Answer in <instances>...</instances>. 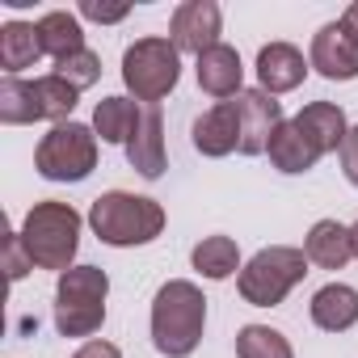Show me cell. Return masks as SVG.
Here are the masks:
<instances>
[{
    "instance_id": "obj_1",
    "label": "cell",
    "mask_w": 358,
    "mask_h": 358,
    "mask_svg": "<svg viewBox=\"0 0 358 358\" xmlns=\"http://www.w3.org/2000/svg\"><path fill=\"white\" fill-rule=\"evenodd\" d=\"M207 329V295L190 278H169L152 299V345L164 358H190Z\"/></svg>"
},
{
    "instance_id": "obj_2",
    "label": "cell",
    "mask_w": 358,
    "mask_h": 358,
    "mask_svg": "<svg viewBox=\"0 0 358 358\" xmlns=\"http://www.w3.org/2000/svg\"><path fill=\"white\" fill-rule=\"evenodd\" d=\"M89 228L101 245H114V249L152 245L164 232V207L156 199H143V194L106 190L89 207Z\"/></svg>"
},
{
    "instance_id": "obj_3",
    "label": "cell",
    "mask_w": 358,
    "mask_h": 358,
    "mask_svg": "<svg viewBox=\"0 0 358 358\" xmlns=\"http://www.w3.org/2000/svg\"><path fill=\"white\" fill-rule=\"evenodd\" d=\"M22 245L30 249L38 270H72V257L80 249V211L72 203H34L22 220Z\"/></svg>"
},
{
    "instance_id": "obj_4",
    "label": "cell",
    "mask_w": 358,
    "mask_h": 358,
    "mask_svg": "<svg viewBox=\"0 0 358 358\" xmlns=\"http://www.w3.org/2000/svg\"><path fill=\"white\" fill-rule=\"evenodd\" d=\"M110 274L101 266H72L55 282V329L64 337H93L106 324Z\"/></svg>"
},
{
    "instance_id": "obj_5",
    "label": "cell",
    "mask_w": 358,
    "mask_h": 358,
    "mask_svg": "<svg viewBox=\"0 0 358 358\" xmlns=\"http://www.w3.org/2000/svg\"><path fill=\"white\" fill-rule=\"evenodd\" d=\"M308 274V253L291 249V245H270L262 253H253L236 278L241 299L253 308H278Z\"/></svg>"
},
{
    "instance_id": "obj_6",
    "label": "cell",
    "mask_w": 358,
    "mask_h": 358,
    "mask_svg": "<svg viewBox=\"0 0 358 358\" xmlns=\"http://www.w3.org/2000/svg\"><path fill=\"white\" fill-rule=\"evenodd\" d=\"M182 80V51L169 38H139L122 51V85L135 101H164Z\"/></svg>"
},
{
    "instance_id": "obj_7",
    "label": "cell",
    "mask_w": 358,
    "mask_h": 358,
    "mask_svg": "<svg viewBox=\"0 0 358 358\" xmlns=\"http://www.w3.org/2000/svg\"><path fill=\"white\" fill-rule=\"evenodd\" d=\"M34 169L47 182H85L97 169V131L85 122H59L38 139Z\"/></svg>"
},
{
    "instance_id": "obj_8",
    "label": "cell",
    "mask_w": 358,
    "mask_h": 358,
    "mask_svg": "<svg viewBox=\"0 0 358 358\" xmlns=\"http://www.w3.org/2000/svg\"><path fill=\"white\" fill-rule=\"evenodd\" d=\"M220 30H224V13H220L215 0H186V5L173 9L169 43H173L177 51L203 55V51L220 47Z\"/></svg>"
},
{
    "instance_id": "obj_9",
    "label": "cell",
    "mask_w": 358,
    "mask_h": 358,
    "mask_svg": "<svg viewBox=\"0 0 358 358\" xmlns=\"http://www.w3.org/2000/svg\"><path fill=\"white\" fill-rule=\"evenodd\" d=\"M236 114H241V156H262L270 152L274 131L287 122L282 106L266 93V89H245L236 97Z\"/></svg>"
},
{
    "instance_id": "obj_10",
    "label": "cell",
    "mask_w": 358,
    "mask_h": 358,
    "mask_svg": "<svg viewBox=\"0 0 358 358\" xmlns=\"http://www.w3.org/2000/svg\"><path fill=\"white\" fill-rule=\"evenodd\" d=\"M308 64L324 80H354L358 76V38L341 22H329V26L316 30L312 51H308Z\"/></svg>"
},
{
    "instance_id": "obj_11",
    "label": "cell",
    "mask_w": 358,
    "mask_h": 358,
    "mask_svg": "<svg viewBox=\"0 0 358 358\" xmlns=\"http://www.w3.org/2000/svg\"><path fill=\"white\" fill-rule=\"evenodd\" d=\"M308 68H312V64H308L303 51L291 47V43H270V47L257 51V80H262V89H266L270 97L299 89L303 76H308Z\"/></svg>"
},
{
    "instance_id": "obj_12",
    "label": "cell",
    "mask_w": 358,
    "mask_h": 358,
    "mask_svg": "<svg viewBox=\"0 0 358 358\" xmlns=\"http://www.w3.org/2000/svg\"><path fill=\"white\" fill-rule=\"evenodd\" d=\"M194 148L211 160L228 156V152H241V114H236V101H220L211 106L203 118H194Z\"/></svg>"
},
{
    "instance_id": "obj_13",
    "label": "cell",
    "mask_w": 358,
    "mask_h": 358,
    "mask_svg": "<svg viewBox=\"0 0 358 358\" xmlns=\"http://www.w3.org/2000/svg\"><path fill=\"white\" fill-rule=\"evenodd\" d=\"M127 160L139 177H148V182H156V177L164 173V118H160V106H148L131 143H127Z\"/></svg>"
},
{
    "instance_id": "obj_14",
    "label": "cell",
    "mask_w": 358,
    "mask_h": 358,
    "mask_svg": "<svg viewBox=\"0 0 358 358\" xmlns=\"http://www.w3.org/2000/svg\"><path fill=\"white\" fill-rule=\"evenodd\" d=\"M241 76H245V68H241L236 47L220 43V47H211V51L199 55V89L203 93H211V97H241L245 93Z\"/></svg>"
},
{
    "instance_id": "obj_15",
    "label": "cell",
    "mask_w": 358,
    "mask_h": 358,
    "mask_svg": "<svg viewBox=\"0 0 358 358\" xmlns=\"http://www.w3.org/2000/svg\"><path fill=\"white\" fill-rule=\"evenodd\" d=\"M295 127L316 143L320 156L341 152V143H345V135H350L345 114H341V106H333V101H312V106H303V110L295 114Z\"/></svg>"
},
{
    "instance_id": "obj_16",
    "label": "cell",
    "mask_w": 358,
    "mask_h": 358,
    "mask_svg": "<svg viewBox=\"0 0 358 358\" xmlns=\"http://www.w3.org/2000/svg\"><path fill=\"white\" fill-rule=\"evenodd\" d=\"M308 312H312L316 329H324V333H345V329L358 324V291L345 287V282H329V287H320V291L312 295Z\"/></svg>"
},
{
    "instance_id": "obj_17",
    "label": "cell",
    "mask_w": 358,
    "mask_h": 358,
    "mask_svg": "<svg viewBox=\"0 0 358 358\" xmlns=\"http://www.w3.org/2000/svg\"><path fill=\"white\" fill-rule=\"evenodd\" d=\"M303 253L312 266L320 270H341L350 257H354V241H350V228L337 224V220H316L308 241H303Z\"/></svg>"
},
{
    "instance_id": "obj_18",
    "label": "cell",
    "mask_w": 358,
    "mask_h": 358,
    "mask_svg": "<svg viewBox=\"0 0 358 358\" xmlns=\"http://www.w3.org/2000/svg\"><path fill=\"white\" fill-rule=\"evenodd\" d=\"M43 55V43H38V22H5L0 26V68L9 76L34 68Z\"/></svg>"
},
{
    "instance_id": "obj_19",
    "label": "cell",
    "mask_w": 358,
    "mask_h": 358,
    "mask_svg": "<svg viewBox=\"0 0 358 358\" xmlns=\"http://www.w3.org/2000/svg\"><path fill=\"white\" fill-rule=\"evenodd\" d=\"M38 43H43V55H51L55 64L85 51V30H80V17L68 13V9H51L38 17Z\"/></svg>"
},
{
    "instance_id": "obj_20",
    "label": "cell",
    "mask_w": 358,
    "mask_h": 358,
    "mask_svg": "<svg viewBox=\"0 0 358 358\" xmlns=\"http://www.w3.org/2000/svg\"><path fill=\"white\" fill-rule=\"evenodd\" d=\"M270 160H274L278 173H308V169H316L320 152H316V143L295 127V118H287V122L274 131V139H270Z\"/></svg>"
},
{
    "instance_id": "obj_21",
    "label": "cell",
    "mask_w": 358,
    "mask_h": 358,
    "mask_svg": "<svg viewBox=\"0 0 358 358\" xmlns=\"http://www.w3.org/2000/svg\"><path fill=\"white\" fill-rule=\"evenodd\" d=\"M139 118H143V110L131 97H101L97 110H93V131H97L101 143H122L127 148L135 127H139Z\"/></svg>"
},
{
    "instance_id": "obj_22",
    "label": "cell",
    "mask_w": 358,
    "mask_h": 358,
    "mask_svg": "<svg viewBox=\"0 0 358 358\" xmlns=\"http://www.w3.org/2000/svg\"><path fill=\"white\" fill-rule=\"evenodd\" d=\"M190 262H194V270H199L203 278H211V282H224V278H232L236 270H245V266H241V249H236L232 236H203V241L194 245Z\"/></svg>"
},
{
    "instance_id": "obj_23",
    "label": "cell",
    "mask_w": 358,
    "mask_h": 358,
    "mask_svg": "<svg viewBox=\"0 0 358 358\" xmlns=\"http://www.w3.org/2000/svg\"><path fill=\"white\" fill-rule=\"evenodd\" d=\"M0 122H5V127L43 122V106H38L34 80H22V76H5V80H0Z\"/></svg>"
},
{
    "instance_id": "obj_24",
    "label": "cell",
    "mask_w": 358,
    "mask_h": 358,
    "mask_svg": "<svg viewBox=\"0 0 358 358\" xmlns=\"http://www.w3.org/2000/svg\"><path fill=\"white\" fill-rule=\"evenodd\" d=\"M236 358H295L291 341L270 324H245L236 333Z\"/></svg>"
},
{
    "instance_id": "obj_25",
    "label": "cell",
    "mask_w": 358,
    "mask_h": 358,
    "mask_svg": "<svg viewBox=\"0 0 358 358\" xmlns=\"http://www.w3.org/2000/svg\"><path fill=\"white\" fill-rule=\"evenodd\" d=\"M34 93H38V106H43V118L47 122H68V114L76 110V101H80V89H72L64 76H38L34 80Z\"/></svg>"
},
{
    "instance_id": "obj_26",
    "label": "cell",
    "mask_w": 358,
    "mask_h": 358,
    "mask_svg": "<svg viewBox=\"0 0 358 358\" xmlns=\"http://www.w3.org/2000/svg\"><path fill=\"white\" fill-rule=\"evenodd\" d=\"M55 76H64L72 89H89V85H97L101 80V59H97V51H76V55H68V59H59L55 64Z\"/></svg>"
},
{
    "instance_id": "obj_27",
    "label": "cell",
    "mask_w": 358,
    "mask_h": 358,
    "mask_svg": "<svg viewBox=\"0 0 358 358\" xmlns=\"http://www.w3.org/2000/svg\"><path fill=\"white\" fill-rule=\"evenodd\" d=\"M5 270H9V278L17 282V278H26V270L34 266V257H30V249L22 245V232H9V241H5Z\"/></svg>"
},
{
    "instance_id": "obj_28",
    "label": "cell",
    "mask_w": 358,
    "mask_h": 358,
    "mask_svg": "<svg viewBox=\"0 0 358 358\" xmlns=\"http://www.w3.org/2000/svg\"><path fill=\"white\" fill-rule=\"evenodd\" d=\"M341 173L350 186H358V127H350V135L341 143Z\"/></svg>"
},
{
    "instance_id": "obj_29",
    "label": "cell",
    "mask_w": 358,
    "mask_h": 358,
    "mask_svg": "<svg viewBox=\"0 0 358 358\" xmlns=\"http://www.w3.org/2000/svg\"><path fill=\"white\" fill-rule=\"evenodd\" d=\"M127 13H131V5H114V9H106V5H93V0H85V5H80V17L101 22V26H114V22H122Z\"/></svg>"
},
{
    "instance_id": "obj_30",
    "label": "cell",
    "mask_w": 358,
    "mask_h": 358,
    "mask_svg": "<svg viewBox=\"0 0 358 358\" xmlns=\"http://www.w3.org/2000/svg\"><path fill=\"white\" fill-rule=\"evenodd\" d=\"M72 358H122V350L114 345V341H101V337H93V341H85Z\"/></svg>"
},
{
    "instance_id": "obj_31",
    "label": "cell",
    "mask_w": 358,
    "mask_h": 358,
    "mask_svg": "<svg viewBox=\"0 0 358 358\" xmlns=\"http://www.w3.org/2000/svg\"><path fill=\"white\" fill-rule=\"evenodd\" d=\"M341 26H345V30H350V34L358 38V0H354V5H350V9L341 13Z\"/></svg>"
},
{
    "instance_id": "obj_32",
    "label": "cell",
    "mask_w": 358,
    "mask_h": 358,
    "mask_svg": "<svg viewBox=\"0 0 358 358\" xmlns=\"http://www.w3.org/2000/svg\"><path fill=\"white\" fill-rule=\"evenodd\" d=\"M350 241H354V257H358V224L350 228Z\"/></svg>"
}]
</instances>
